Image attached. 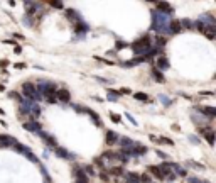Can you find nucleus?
Returning <instances> with one entry per match:
<instances>
[{"mask_svg": "<svg viewBox=\"0 0 216 183\" xmlns=\"http://www.w3.org/2000/svg\"><path fill=\"white\" fill-rule=\"evenodd\" d=\"M169 17L162 12L152 10V29L157 32H169Z\"/></svg>", "mask_w": 216, "mask_h": 183, "instance_id": "nucleus-1", "label": "nucleus"}, {"mask_svg": "<svg viewBox=\"0 0 216 183\" xmlns=\"http://www.w3.org/2000/svg\"><path fill=\"white\" fill-rule=\"evenodd\" d=\"M149 47H150V38L149 36H142L140 39H137L135 43L132 44V49L139 56H145V53L149 51Z\"/></svg>", "mask_w": 216, "mask_h": 183, "instance_id": "nucleus-2", "label": "nucleus"}, {"mask_svg": "<svg viewBox=\"0 0 216 183\" xmlns=\"http://www.w3.org/2000/svg\"><path fill=\"white\" fill-rule=\"evenodd\" d=\"M22 88H24V95H26L29 100H32V102H36V100L41 98V95L37 93V88L34 87V83H30V81H29V83H24Z\"/></svg>", "mask_w": 216, "mask_h": 183, "instance_id": "nucleus-3", "label": "nucleus"}, {"mask_svg": "<svg viewBox=\"0 0 216 183\" xmlns=\"http://www.w3.org/2000/svg\"><path fill=\"white\" fill-rule=\"evenodd\" d=\"M196 110L201 112L203 115H208V119H214V115H216V109H214V107H209V105L196 107Z\"/></svg>", "mask_w": 216, "mask_h": 183, "instance_id": "nucleus-4", "label": "nucleus"}, {"mask_svg": "<svg viewBox=\"0 0 216 183\" xmlns=\"http://www.w3.org/2000/svg\"><path fill=\"white\" fill-rule=\"evenodd\" d=\"M0 144L4 148H10V146H15L17 141L14 139L12 136H7V134H0Z\"/></svg>", "mask_w": 216, "mask_h": 183, "instance_id": "nucleus-5", "label": "nucleus"}, {"mask_svg": "<svg viewBox=\"0 0 216 183\" xmlns=\"http://www.w3.org/2000/svg\"><path fill=\"white\" fill-rule=\"evenodd\" d=\"M149 171H150V173L155 176V178H159V180H164L165 176H167V173H165V171H162L161 168H159V166H155V165H150V166H149ZM169 175H171V173H169Z\"/></svg>", "mask_w": 216, "mask_h": 183, "instance_id": "nucleus-6", "label": "nucleus"}, {"mask_svg": "<svg viewBox=\"0 0 216 183\" xmlns=\"http://www.w3.org/2000/svg\"><path fill=\"white\" fill-rule=\"evenodd\" d=\"M37 136L41 137V139L44 141V142H46L47 146H51V148H58V146H56V139L52 136H49V134H47V132H37Z\"/></svg>", "mask_w": 216, "mask_h": 183, "instance_id": "nucleus-7", "label": "nucleus"}, {"mask_svg": "<svg viewBox=\"0 0 216 183\" xmlns=\"http://www.w3.org/2000/svg\"><path fill=\"white\" fill-rule=\"evenodd\" d=\"M24 129L37 134V132H41V124H39L37 120H29V122H24Z\"/></svg>", "mask_w": 216, "mask_h": 183, "instance_id": "nucleus-8", "label": "nucleus"}, {"mask_svg": "<svg viewBox=\"0 0 216 183\" xmlns=\"http://www.w3.org/2000/svg\"><path fill=\"white\" fill-rule=\"evenodd\" d=\"M56 100H61V102H69V98H71V95H69V92L66 88H61L56 92Z\"/></svg>", "mask_w": 216, "mask_h": 183, "instance_id": "nucleus-9", "label": "nucleus"}, {"mask_svg": "<svg viewBox=\"0 0 216 183\" xmlns=\"http://www.w3.org/2000/svg\"><path fill=\"white\" fill-rule=\"evenodd\" d=\"M201 134L206 137V141L209 142V146H214V132L211 129H201Z\"/></svg>", "mask_w": 216, "mask_h": 183, "instance_id": "nucleus-10", "label": "nucleus"}, {"mask_svg": "<svg viewBox=\"0 0 216 183\" xmlns=\"http://www.w3.org/2000/svg\"><path fill=\"white\" fill-rule=\"evenodd\" d=\"M157 9L164 10V15H167V17H169L171 14L174 12V9H172V7H171L169 4H167V2H159V4H157Z\"/></svg>", "mask_w": 216, "mask_h": 183, "instance_id": "nucleus-11", "label": "nucleus"}, {"mask_svg": "<svg viewBox=\"0 0 216 183\" xmlns=\"http://www.w3.org/2000/svg\"><path fill=\"white\" fill-rule=\"evenodd\" d=\"M125 175V183H140L139 173H123Z\"/></svg>", "mask_w": 216, "mask_h": 183, "instance_id": "nucleus-12", "label": "nucleus"}, {"mask_svg": "<svg viewBox=\"0 0 216 183\" xmlns=\"http://www.w3.org/2000/svg\"><path fill=\"white\" fill-rule=\"evenodd\" d=\"M182 27H181V22L179 21H171L169 22V32H172V34H177V32H181Z\"/></svg>", "mask_w": 216, "mask_h": 183, "instance_id": "nucleus-13", "label": "nucleus"}, {"mask_svg": "<svg viewBox=\"0 0 216 183\" xmlns=\"http://www.w3.org/2000/svg\"><path fill=\"white\" fill-rule=\"evenodd\" d=\"M118 144L122 146L123 149H130V148L135 146V142H133L132 139H128V137H122V139H118Z\"/></svg>", "mask_w": 216, "mask_h": 183, "instance_id": "nucleus-14", "label": "nucleus"}, {"mask_svg": "<svg viewBox=\"0 0 216 183\" xmlns=\"http://www.w3.org/2000/svg\"><path fill=\"white\" fill-rule=\"evenodd\" d=\"M117 141H118V134H117L115 131H108L106 132V144L111 146V144H115Z\"/></svg>", "mask_w": 216, "mask_h": 183, "instance_id": "nucleus-15", "label": "nucleus"}, {"mask_svg": "<svg viewBox=\"0 0 216 183\" xmlns=\"http://www.w3.org/2000/svg\"><path fill=\"white\" fill-rule=\"evenodd\" d=\"M167 68H169V60L164 58V56H161V58L157 60V68L155 70H167Z\"/></svg>", "mask_w": 216, "mask_h": 183, "instance_id": "nucleus-16", "label": "nucleus"}, {"mask_svg": "<svg viewBox=\"0 0 216 183\" xmlns=\"http://www.w3.org/2000/svg\"><path fill=\"white\" fill-rule=\"evenodd\" d=\"M66 17L69 19V21H74V22H80V14L76 12V10H73V9H68L66 10Z\"/></svg>", "mask_w": 216, "mask_h": 183, "instance_id": "nucleus-17", "label": "nucleus"}, {"mask_svg": "<svg viewBox=\"0 0 216 183\" xmlns=\"http://www.w3.org/2000/svg\"><path fill=\"white\" fill-rule=\"evenodd\" d=\"M54 153H56V156H59V158H64V159H68V158H73L71 154L66 151V149H63V148H54Z\"/></svg>", "mask_w": 216, "mask_h": 183, "instance_id": "nucleus-18", "label": "nucleus"}, {"mask_svg": "<svg viewBox=\"0 0 216 183\" xmlns=\"http://www.w3.org/2000/svg\"><path fill=\"white\" fill-rule=\"evenodd\" d=\"M85 114H89V115H91V119H93V122L96 124L98 127H102V120H100V115H98L96 112H93V110H89V109H86Z\"/></svg>", "mask_w": 216, "mask_h": 183, "instance_id": "nucleus-19", "label": "nucleus"}, {"mask_svg": "<svg viewBox=\"0 0 216 183\" xmlns=\"http://www.w3.org/2000/svg\"><path fill=\"white\" fill-rule=\"evenodd\" d=\"M152 77L155 78V81H159V83H164V81H165L164 75H162L159 70H155V68H152Z\"/></svg>", "mask_w": 216, "mask_h": 183, "instance_id": "nucleus-20", "label": "nucleus"}, {"mask_svg": "<svg viewBox=\"0 0 216 183\" xmlns=\"http://www.w3.org/2000/svg\"><path fill=\"white\" fill-rule=\"evenodd\" d=\"M142 61H145L144 58H135V60H130V61H125L123 63V66H127V68H130V66H135V64L142 63Z\"/></svg>", "mask_w": 216, "mask_h": 183, "instance_id": "nucleus-21", "label": "nucleus"}, {"mask_svg": "<svg viewBox=\"0 0 216 183\" xmlns=\"http://www.w3.org/2000/svg\"><path fill=\"white\" fill-rule=\"evenodd\" d=\"M133 97H135V100H140V102H147L149 100V95L144 93V92H137V93H133Z\"/></svg>", "mask_w": 216, "mask_h": 183, "instance_id": "nucleus-22", "label": "nucleus"}, {"mask_svg": "<svg viewBox=\"0 0 216 183\" xmlns=\"http://www.w3.org/2000/svg\"><path fill=\"white\" fill-rule=\"evenodd\" d=\"M110 173L115 175V176H122V175H123V168H122V166H115V168H110Z\"/></svg>", "mask_w": 216, "mask_h": 183, "instance_id": "nucleus-23", "label": "nucleus"}, {"mask_svg": "<svg viewBox=\"0 0 216 183\" xmlns=\"http://www.w3.org/2000/svg\"><path fill=\"white\" fill-rule=\"evenodd\" d=\"M155 43H157V47L161 49V47H164V46H165V43H167V39H165V38H162V36H157V38H155Z\"/></svg>", "mask_w": 216, "mask_h": 183, "instance_id": "nucleus-24", "label": "nucleus"}, {"mask_svg": "<svg viewBox=\"0 0 216 183\" xmlns=\"http://www.w3.org/2000/svg\"><path fill=\"white\" fill-rule=\"evenodd\" d=\"M76 31L78 32H86V31H88V26H86L85 22H76Z\"/></svg>", "mask_w": 216, "mask_h": 183, "instance_id": "nucleus-25", "label": "nucleus"}, {"mask_svg": "<svg viewBox=\"0 0 216 183\" xmlns=\"http://www.w3.org/2000/svg\"><path fill=\"white\" fill-rule=\"evenodd\" d=\"M181 22V27H186V29H193V22L189 21V19H182V21H179Z\"/></svg>", "mask_w": 216, "mask_h": 183, "instance_id": "nucleus-26", "label": "nucleus"}, {"mask_svg": "<svg viewBox=\"0 0 216 183\" xmlns=\"http://www.w3.org/2000/svg\"><path fill=\"white\" fill-rule=\"evenodd\" d=\"M110 117H111V120L113 122H122V115H118V114H115V112H110Z\"/></svg>", "mask_w": 216, "mask_h": 183, "instance_id": "nucleus-27", "label": "nucleus"}, {"mask_svg": "<svg viewBox=\"0 0 216 183\" xmlns=\"http://www.w3.org/2000/svg\"><path fill=\"white\" fill-rule=\"evenodd\" d=\"M159 100H161L164 105H171V103H172V102H171V98H167L165 95H159Z\"/></svg>", "mask_w": 216, "mask_h": 183, "instance_id": "nucleus-28", "label": "nucleus"}, {"mask_svg": "<svg viewBox=\"0 0 216 183\" xmlns=\"http://www.w3.org/2000/svg\"><path fill=\"white\" fill-rule=\"evenodd\" d=\"M157 141H159V142H162V144H169V146L174 144V141L167 139V137H161V139H157Z\"/></svg>", "mask_w": 216, "mask_h": 183, "instance_id": "nucleus-29", "label": "nucleus"}, {"mask_svg": "<svg viewBox=\"0 0 216 183\" xmlns=\"http://www.w3.org/2000/svg\"><path fill=\"white\" fill-rule=\"evenodd\" d=\"M187 166H193V168H196V170H204L203 165H198V163H193V161H187Z\"/></svg>", "mask_w": 216, "mask_h": 183, "instance_id": "nucleus-30", "label": "nucleus"}, {"mask_svg": "<svg viewBox=\"0 0 216 183\" xmlns=\"http://www.w3.org/2000/svg\"><path fill=\"white\" fill-rule=\"evenodd\" d=\"M115 46H117V49H123V47H127V43L125 41H117Z\"/></svg>", "mask_w": 216, "mask_h": 183, "instance_id": "nucleus-31", "label": "nucleus"}, {"mask_svg": "<svg viewBox=\"0 0 216 183\" xmlns=\"http://www.w3.org/2000/svg\"><path fill=\"white\" fill-rule=\"evenodd\" d=\"M140 181L142 183H150V176H149V175H140Z\"/></svg>", "mask_w": 216, "mask_h": 183, "instance_id": "nucleus-32", "label": "nucleus"}, {"mask_svg": "<svg viewBox=\"0 0 216 183\" xmlns=\"http://www.w3.org/2000/svg\"><path fill=\"white\" fill-rule=\"evenodd\" d=\"M118 93L120 95H128V93H132V92H130V88H120Z\"/></svg>", "mask_w": 216, "mask_h": 183, "instance_id": "nucleus-33", "label": "nucleus"}, {"mask_svg": "<svg viewBox=\"0 0 216 183\" xmlns=\"http://www.w3.org/2000/svg\"><path fill=\"white\" fill-rule=\"evenodd\" d=\"M187 181H189V183H204L203 180H198V178H194V176H191V178L187 180Z\"/></svg>", "mask_w": 216, "mask_h": 183, "instance_id": "nucleus-34", "label": "nucleus"}, {"mask_svg": "<svg viewBox=\"0 0 216 183\" xmlns=\"http://www.w3.org/2000/svg\"><path fill=\"white\" fill-rule=\"evenodd\" d=\"M52 7H56V9H63V4L61 2H51Z\"/></svg>", "mask_w": 216, "mask_h": 183, "instance_id": "nucleus-35", "label": "nucleus"}, {"mask_svg": "<svg viewBox=\"0 0 216 183\" xmlns=\"http://www.w3.org/2000/svg\"><path fill=\"white\" fill-rule=\"evenodd\" d=\"M85 171H88L89 175H95V170H93V166H85Z\"/></svg>", "mask_w": 216, "mask_h": 183, "instance_id": "nucleus-36", "label": "nucleus"}, {"mask_svg": "<svg viewBox=\"0 0 216 183\" xmlns=\"http://www.w3.org/2000/svg\"><path fill=\"white\" fill-rule=\"evenodd\" d=\"M14 68H17V70H22V68H26V64H24V63H15V64H14Z\"/></svg>", "mask_w": 216, "mask_h": 183, "instance_id": "nucleus-37", "label": "nucleus"}, {"mask_svg": "<svg viewBox=\"0 0 216 183\" xmlns=\"http://www.w3.org/2000/svg\"><path fill=\"white\" fill-rule=\"evenodd\" d=\"M127 119H128V120H130V122H132V124H133V126H137V120H135V119H133V117H132V115H130V114H127Z\"/></svg>", "mask_w": 216, "mask_h": 183, "instance_id": "nucleus-38", "label": "nucleus"}, {"mask_svg": "<svg viewBox=\"0 0 216 183\" xmlns=\"http://www.w3.org/2000/svg\"><path fill=\"white\" fill-rule=\"evenodd\" d=\"M95 161H96V165L100 166V168H103V159L102 158H98V159H95Z\"/></svg>", "mask_w": 216, "mask_h": 183, "instance_id": "nucleus-39", "label": "nucleus"}, {"mask_svg": "<svg viewBox=\"0 0 216 183\" xmlns=\"http://www.w3.org/2000/svg\"><path fill=\"white\" fill-rule=\"evenodd\" d=\"M157 154H159L161 158H164V159H167V158H169L167 154H165V153H162V151H157Z\"/></svg>", "mask_w": 216, "mask_h": 183, "instance_id": "nucleus-40", "label": "nucleus"}, {"mask_svg": "<svg viewBox=\"0 0 216 183\" xmlns=\"http://www.w3.org/2000/svg\"><path fill=\"white\" fill-rule=\"evenodd\" d=\"M108 100H110V102H117V100H118V97H113V95H108Z\"/></svg>", "mask_w": 216, "mask_h": 183, "instance_id": "nucleus-41", "label": "nucleus"}, {"mask_svg": "<svg viewBox=\"0 0 216 183\" xmlns=\"http://www.w3.org/2000/svg\"><path fill=\"white\" fill-rule=\"evenodd\" d=\"M47 102H49V103H54V102H56V97H54V95H52V97H47Z\"/></svg>", "mask_w": 216, "mask_h": 183, "instance_id": "nucleus-42", "label": "nucleus"}, {"mask_svg": "<svg viewBox=\"0 0 216 183\" xmlns=\"http://www.w3.org/2000/svg\"><path fill=\"white\" fill-rule=\"evenodd\" d=\"M189 139L193 141V142H194V144H198V142H199V139H198V137H189Z\"/></svg>", "mask_w": 216, "mask_h": 183, "instance_id": "nucleus-43", "label": "nucleus"}, {"mask_svg": "<svg viewBox=\"0 0 216 183\" xmlns=\"http://www.w3.org/2000/svg\"><path fill=\"white\" fill-rule=\"evenodd\" d=\"M14 38H17V39H24V36H22V34H17V32H15V34H14Z\"/></svg>", "mask_w": 216, "mask_h": 183, "instance_id": "nucleus-44", "label": "nucleus"}, {"mask_svg": "<svg viewBox=\"0 0 216 183\" xmlns=\"http://www.w3.org/2000/svg\"><path fill=\"white\" fill-rule=\"evenodd\" d=\"M20 51H22L20 47H19V46H15V54H20Z\"/></svg>", "mask_w": 216, "mask_h": 183, "instance_id": "nucleus-45", "label": "nucleus"}]
</instances>
